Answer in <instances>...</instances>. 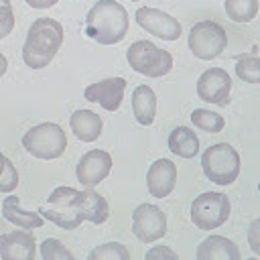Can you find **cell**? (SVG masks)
<instances>
[{"label":"cell","mask_w":260,"mask_h":260,"mask_svg":"<svg viewBox=\"0 0 260 260\" xmlns=\"http://www.w3.org/2000/svg\"><path fill=\"white\" fill-rule=\"evenodd\" d=\"M41 256L45 260H73V254L55 238H47L43 244H41Z\"/></svg>","instance_id":"484cf974"},{"label":"cell","mask_w":260,"mask_h":260,"mask_svg":"<svg viewBox=\"0 0 260 260\" xmlns=\"http://www.w3.org/2000/svg\"><path fill=\"white\" fill-rule=\"evenodd\" d=\"M18 187V173L12 160H4V171L0 173V193H12Z\"/></svg>","instance_id":"4316f807"},{"label":"cell","mask_w":260,"mask_h":260,"mask_svg":"<svg viewBox=\"0 0 260 260\" xmlns=\"http://www.w3.org/2000/svg\"><path fill=\"white\" fill-rule=\"evenodd\" d=\"M128 65L146 77H162L173 69V55L150 41H136L126 51Z\"/></svg>","instance_id":"5b68a950"},{"label":"cell","mask_w":260,"mask_h":260,"mask_svg":"<svg viewBox=\"0 0 260 260\" xmlns=\"http://www.w3.org/2000/svg\"><path fill=\"white\" fill-rule=\"evenodd\" d=\"M126 91V79L124 77H108L98 83H89L83 89V98L87 102L100 104L108 112H116L124 100Z\"/></svg>","instance_id":"4fadbf2b"},{"label":"cell","mask_w":260,"mask_h":260,"mask_svg":"<svg viewBox=\"0 0 260 260\" xmlns=\"http://www.w3.org/2000/svg\"><path fill=\"white\" fill-rule=\"evenodd\" d=\"M112 171V156L106 150H87L79 162H77V181L85 187V189H93L95 185H100Z\"/></svg>","instance_id":"7c38bea8"},{"label":"cell","mask_w":260,"mask_h":260,"mask_svg":"<svg viewBox=\"0 0 260 260\" xmlns=\"http://www.w3.org/2000/svg\"><path fill=\"white\" fill-rule=\"evenodd\" d=\"M248 244H250V250L260 256V217L254 219L248 228Z\"/></svg>","instance_id":"f1b7e54d"},{"label":"cell","mask_w":260,"mask_h":260,"mask_svg":"<svg viewBox=\"0 0 260 260\" xmlns=\"http://www.w3.org/2000/svg\"><path fill=\"white\" fill-rule=\"evenodd\" d=\"M79 213L91 223H104L110 217V205L100 193H95L93 189H85L79 191Z\"/></svg>","instance_id":"ac0fdd59"},{"label":"cell","mask_w":260,"mask_h":260,"mask_svg":"<svg viewBox=\"0 0 260 260\" xmlns=\"http://www.w3.org/2000/svg\"><path fill=\"white\" fill-rule=\"evenodd\" d=\"M191 122L195 124V128H199V130H203V132H209V134L221 132L223 126H225L223 116H219V114H215V112H211V110H205V108L193 110Z\"/></svg>","instance_id":"603a6c76"},{"label":"cell","mask_w":260,"mask_h":260,"mask_svg":"<svg viewBox=\"0 0 260 260\" xmlns=\"http://www.w3.org/2000/svg\"><path fill=\"white\" fill-rule=\"evenodd\" d=\"M136 22L150 35L162 39V41H177L183 32L181 22L171 16L169 12H162L158 8H150V6H142L136 10L134 14Z\"/></svg>","instance_id":"30bf717a"},{"label":"cell","mask_w":260,"mask_h":260,"mask_svg":"<svg viewBox=\"0 0 260 260\" xmlns=\"http://www.w3.org/2000/svg\"><path fill=\"white\" fill-rule=\"evenodd\" d=\"M37 254V242L30 232H10L0 236L2 260H32Z\"/></svg>","instance_id":"9a60e30c"},{"label":"cell","mask_w":260,"mask_h":260,"mask_svg":"<svg viewBox=\"0 0 260 260\" xmlns=\"http://www.w3.org/2000/svg\"><path fill=\"white\" fill-rule=\"evenodd\" d=\"M128 12L116 0L95 2L85 16V35L100 45H116L128 35Z\"/></svg>","instance_id":"6da1fadb"},{"label":"cell","mask_w":260,"mask_h":260,"mask_svg":"<svg viewBox=\"0 0 260 260\" xmlns=\"http://www.w3.org/2000/svg\"><path fill=\"white\" fill-rule=\"evenodd\" d=\"M236 75L246 83H260V57H242L236 63Z\"/></svg>","instance_id":"d4e9b609"},{"label":"cell","mask_w":260,"mask_h":260,"mask_svg":"<svg viewBox=\"0 0 260 260\" xmlns=\"http://www.w3.org/2000/svg\"><path fill=\"white\" fill-rule=\"evenodd\" d=\"M132 112L138 124L150 126L156 114V95L148 85H138L132 91Z\"/></svg>","instance_id":"ffe728a7"},{"label":"cell","mask_w":260,"mask_h":260,"mask_svg":"<svg viewBox=\"0 0 260 260\" xmlns=\"http://www.w3.org/2000/svg\"><path fill=\"white\" fill-rule=\"evenodd\" d=\"M4 160H6V156H4L2 152H0V173L4 171Z\"/></svg>","instance_id":"d6a6232c"},{"label":"cell","mask_w":260,"mask_h":260,"mask_svg":"<svg viewBox=\"0 0 260 260\" xmlns=\"http://www.w3.org/2000/svg\"><path fill=\"white\" fill-rule=\"evenodd\" d=\"M0 6H10V0H0Z\"/></svg>","instance_id":"836d02e7"},{"label":"cell","mask_w":260,"mask_h":260,"mask_svg":"<svg viewBox=\"0 0 260 260\" xmlns=\"http://www.w3.org/2000/svg\"><path fill=\"white\" fill-rule=\"evenodd\" d=\"M14 28V12L10 6H0V41L6 39Z\"/></svg>","instance_id":"83f0119b"},{"label":"cell","mask_w":260,"mask_h":260,"mask_svg":"<svg viewBox=\"0 0 260 260\" xmlns=\"http://www.w3.org/2000/svg\"><path fill=\"white\" fill-rule=\"evenodd\" d=\"M6 69H8V61H6V57L0 53V77L6 73Z\"/></svg>","instance_id":"1f68e13d"},{"label":"cell","mask_w":260,"mask_h":260,"mask_svg":"<svg viewBox=\"0 0 260 260\" xmlns=\"http://www.w3.org/2000/svg\"><path fill=\"white\" fill-rule=\"evenodd\" d=\"M132 232L140 242L152 244L167 234V217L160 207L152 203H140L132 211Z\"/></svg>","instance_id":"9c48e42d"},{"label":"cell","mask_w":260,"mask_h":260,"mask_svg":"<svg viewBox=\"0 0 260 260\" xmlns=\"http://www.w3.org/2000/svg\"><path fill=\"white\" fill-rule=\"evenodd\" d=\"M2 215H4V219H8L10 223H14V225H18L22 230H32V228H41L43 225L41 213L22 209L18 197H6L2 201Z\"/></svg>","instance_id":"d6986e66"},{"label":"cell","mask_w":260,"mask_h":260,"mask_svg":"<svg viewBox=\"0 0 260 260\" xmlns=\"http://www.w3.org/2000/svg\"><path fill=\"white\" fill-rule=\"evenodd\" d=\"M89 258L91 260H95V258L98 260H130V252L120 242H108V244L93 248L89 252Z\"/></svg>","instance_id":"cb8c5ba5"},{"label":"cell","mask_w":260,"mask_h":260,"mask_svg":"<svg viewBox=\"0 0 260 260\" xmlns=\"http://www.w3.org/2000/svg\"><path fill=\"white\" fill-rule=\"evenodd\" d=\"M63 45V24L55 18H37L22 45V61L32 69L47 67Z\"/></svg>","instance_id":"7a4b0ae2"},{"label":"cell","mask_w":260,"mask_h":260,"mask_svg":"<svg viewBox=\"0 0 260 260\" xmlns=\"http://www.w3.org/2000/svg\"><path fill=\"white\" fill-rule=\"evenodd\" d=\"M59 0H26V4L30 6V8H51V6H55Z\"/></svg>","instance_id":"4dcf8cb0"},{"label":"cell","mask_w":260,"mask_h":260,"mask_svg":"<svg viewBox=\"0 0 260 260\" xmlns=\"http://www.w3.org/2000/svg\"><path fill=\"white\" fill-rule=\"evenodd\" d=\"M223 6L234 22H250L258 14V0H225Z\"/></svg>","instance_id":"7402d4cb"},{"label":"cell","mask_w":260,"mask_h":260,"mask_svg":"<svg viewBox=\"0 0 260 260\" xmlns=\"http://www.w3.org/2000/svg\"><path fill=\"white\" fill-rule=\"evenodd\" d=\"M197 258L199 260H238L240 250L232 240L223 236H209L199 244Z\"/></svg>","instance_id":"2e32d148"},{"label":"cell","mask_w":260,"mask_h":260,"mask_svg":"<svg viewBox=\"0 0 260 260\" xmlns=\"http://www.w3.org/2000/svg\"><path fill=\"white\" fill-rule=\"evenodd\" d=\"M132 2H138V0H132Z\"/></svg>","instance_id":"d590c367"},{"label":"cell","mask_w":260,"mask_h":260,"mask_svg":"<svg viewBox=\"0 0 260 260\" xmlns=\"http://www.w3.org/2000/svg\"><path fill=\"white\" fill-rule=\"evenodd\" d=\"M230 207L232 205H230L228 195L215 193V191L201 193L191 203V221L199 230H205V232L215 230V228H219L228 221Z\"/></svg>","instance_id":"52a82bcc"},{"label":"cell","mask_w":260,"mask_h":260,"mask_svg":"<svg viewBox=\"0 0 260 260\" xmlns=\"http://www.w3.org/2000/svg\"><path fill=\"white\" fill-rule=\"evenodd\" d=\"M258 191H260V183H258Z\"/></svg>","instance_id":"e575fe53"},{"label":"cell","mask_w":260,"mask_h":260,"mask_svg":"<svg viewBox=\"0 0 260 260\" xmlns=\"http://www.w3.org/2000/svg\"><path fill=\"white\" fill-rule=\"evenodd\" d=\"M22 146L35 158L53 160V158H59L65 152L67 136H65V130L59 124L43 122V124L32 126L28 132H24Z\"/></svg>","instance_id":"3957f363"},{"label":"cell","mask_w":260,"mask_h":260,"mask_svg":"<svg viewBox=\"0 0 260 260\" xmlns=\"http://www.w3.org/2000/svg\"><path fill=\"white\" fill-rule=\"evenodd\" d=\"M169 148L181 158H193L199 152V138L191 128L179 126L169 134Z\"/></svg>","instance_id":"44dd1931"},{"label":"cell","mask_w":260,"mask_h":260,"mask_svg":"<svg viewBox=\"0 0 260 260\" xmlns=\"http://www.w3.org/2000/svg\"><path fill=\"white\" fill-rule=\"evenodd\" d=\"M49 221L57 223L63 230H75L81 225L83 217L79 213V191L73 187H57L47 201V207L41 209Z\"/></svg>","instance_id":"8992f818"},{"label":"cell","mask_w":260,"mask_h":260,"mask_svg":"<svg viewBox=\"0 0 260 260\" xmlns=\"http://www.w3.org/2000/svg\"><path fill=\"white\" fill-rule=\"evenodd\" d=\"M146 258L148 260H154V258H171V260H177V254L173 250L165 248V246H156L150 252H146Z\"/></svg>","instance_id":"f546056e"},{"label":"cell","mask_w":260,"mask_h":260,"mask_svg":"<svg viewBox=\"0 0 260 260\" xmlns=\"http://www.w3.org/2000/svg\"><path fill=\"white\" fill-rule=\"evenodd\" d=\"M69 126L81 142H93L102 134V118L91 110H75L69 118Z\"/></svg>","instance_id":"e0dca14e"},{"label":"cell","mask_w":260,"mask_h":260,"mask_svg":"<svg viewBox=\"0 0 260 260\" xmlns=\"http://www.w3.org/2000/svg\"><path fill=\"white\" fill-rule=\"evenodd\" d=\"M201 167L209 181L217 185H232L240 175V154L232 144L217 142L203 152Z\"/></svg>","instance_id":"277c9868"},{"label":"cell","mask_w":260,"mask_h":260,"mask_svg":"<svg viewBox=\"0 0 260 260\" xmlns=\"http://www.w3.org/2000/svg\"><path fill=\"white\" fill-rule=\"evenodd\" d=\"M228 45V35L223 26L215 20H201L193 24L189 32V49L197 59L211 61L223 53Z\"/></svg>","instance_id":"ba28073f"},{"label":"cell","mask_w":260,"mask_h":260,"mask_svg":"<svg viewBox=\"0 0 260 260\" xmlns=\"http://www.w3.org/2000/svg\"><path fill=\"white\" fill-rule=\"evenodd\" d=\"M177 183V165L169 158L154 160L146 171V189L152 197L162 199L167 197Z\"/></svg>","instance_id":"5bb4252c"},{"label":"cell","mask_w":260,"mask_h":260,"mask_svg":"<svg viewBox=\"0 0 260 260\" xmlns=\"http://www.w3.org/2000/svg\"><path fill=\"white\" fill-rule=\"evenodd\" d=\"M230 91H232V79L228 71L221 67L205 69L197 79V95L207 104L228 106Z\"/></svg>","instance_id":"8fae6325"}]
</instances>
